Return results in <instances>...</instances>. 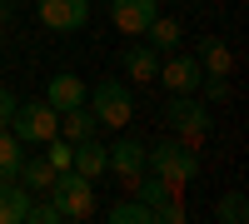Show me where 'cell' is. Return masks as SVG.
Returning a JSON list of instances; mask_svg holds the SVG:
<instances>
[{"mask_svg": "<svg viewBox=\"0 0 249 224\" xmlns=\"http://www.w3.org/2000/svg\"><path fill=\"white\" fill-rule=\"evenodd\" d=\"M130 190H135V199H140V205H150V214H155V209H164V205H170V199H179V190H184V185H175V179H160V174H150V170H144Z\"/></svg>", "mask_w": 249, "mask_h": 224, "instance_id": "10", "label": "cell"}, {"mask_svg": "<svg viewBox=\"0 0 249 224\" xmlns=\"http://www.w3.org/2000/svg\"><path fill=\"white\" fill-rule=\"evenodd\" d=\"M164 125H170L175 139H184L190 150H199L204 139L214 130V110L204 105L199 95H170V105H164Z\"/></svg>", "mask_w": 249, "mask_h": 224, "instance_id": "2", "label": "cell"}, {"mask_svg": "<svg viewBox=\"0 0 249 224\" xmlns=\"http://www.w3.org/2000/svg\"><path fill=\"white\" fill-rule=\"evenodd\" d=\"M85 105H90V115L105 130H124L130 115H135V95H130V85H120V80H100V85L85 95Z\"/></svg>", "mask_w": 249, "mask_h": 224, "instance_id": "4", "label": "cell"}, {"mask_svg": "<svg viewBox=\"0 0 249 224\" xmlns=\"http://www.w3.org/2000/svg\"><path fill=\"white\" fill-rule=\"evenodd\" d=\"M110 170L124 179V185H135V179L144 174V145H140V139H120V145H110Z\"/></svg>", "mask_w": 249, "mask_h": 224, "instance_id": "12", "label": "cell"}, {"mask_svg": "<svg viewBox=\"0 0 249 224\" xmlns=\"http://www.w3.org/2000/svg\"><path fill=\"white\" fill-rule=\"evenodd\" d=\"M70 170H75V174H85V179H100V174L110 170V150L100 145V135H90V139H80V145H75Z\"/></svg>", "mask_w": 249, "mask_h": 224, "instance_id": "11", "label": "cell"}, {"mask_svg": "<svg viewBox=\"0 0 249 224\" xmlns=\"http://www.w3.org/2000/svg\"><path fill=\"white\" fill-rule=\"evenodd\" d=\"M155 80L170 95H195L199 80H204V65H199L195 55H184V50H170V60H160V75Z\"/></svg>", "mask_w": 249, "mask_h": 224, "instance_id": "6", "label": "cell"}, {"mask_svg": "<svg viewBox=\"0 0 249 224\" xmlns=\"http://www.w3.org/2000/svg\"><path fill=\"white\" fill-rule=\"evenodd\" d=\"M105 219H110V224H155L150 205H140V199H120V205H115Z\"/></svg>", "mask_w": 249, "mask_h": 224, "instance_id": "20", "label": "cell"}, {"mask_svg": "<svg viewBox=\"0 0 249 224\" xmlns=\"http://www.w3.org/2000/svg\"><path fill=\"white\" fill-rule=\"evenodd\" d=\"M15 179H20V185H25L30 194H45V190H50V179H55V165H50L45 155H35V159H20Z\"/></svg>", "mask_w": 249, "mask_h": 224, "instance_id": "18", "label": "cell"}, {"mask_svg": "<svg viewBox=\"0 0 249 224\" xmlns=\"http://www.w3.org/2000/svg\"><path fill=\"white\" fill-rule=\"evenodd\" d=\"M214 219H219V224H249V199H244L239 190L219 194V205H214Z\"/></svg>", "mask_w": 249, "mask_h": 224, "instance_id": "19", "label": "cell"}, {"mask_svg": "<svg viewBox=\"0 0 249 224\" xmlns=\"http://www.w3.org/2000/svg\"><path fill=\"white\" fill-rule=\"evenodd\" d=\"M15 105H20V100H15V95H10L5 85H0V130L10 125V115H15Z\"/></svg>", "mask_w": 249, "mask_h": 224, "instance_id": "24", "label": "cell"}, {"mask_svg": "<svg viewBox=\"0 0 249 224\" xmlns=\"http://www.w3.org/2000/svg\"><path fill=\"white\" fill-rule=\"evenodd\" d=\"M155 15H160V0H110V20H115V30L135 35V40L150 30Z\"/></svg>", "mask_w": 249, "mask_h": 224, "instance_id": "8", "label": "cell"}, {"mask_svg": "<svg viewBox=\"0 0 249 224\" xmlns=\"http://www.w3.org/2000/svg\"><path fill=\"white\" fill-rule=\"evenodd\" d=\"M195 60L204 65V75H230V70H234V55H230V45H224L219 35H199Z\"/></svg>", "mask_w": 249, "mask_h": 224, "instance_id": "14", "label": "cell"}, {"mask_svg": "<svg viewBox=\"0 0 249 224\" xmlns=\"http://www.w3.org/2000/svg\"><path fill=\"white\" fill-rule=\"evenodd\" d=\"M144 170L160 179H175V185H190L199 174V150H190L184 139H160V145H144Z\"/></svg>", "mask_w": 249, "mask_h": 224, "instance_id": "3", "label": "cell"}, {"mask_svg": "<svg viewBox=\"0 0 249 224\" xmlns=\"http://www.w3.org/2000/svg\"><path fill=\"white\" fill-rule=\"evenodd\" d=\"M20 139L10 135V130H0V179H15V170H20Z\"/></svg>", "mask_w": 249, "mask_h": 224, "instance_id": "21", "label": "cell"}, {"mask_svg": "<svg viewBox=\"0 0 249 224\" xmlns=\"http://www.w3.org/2000/svg\"><path fill=\"white\" fill-rule=\"evenodd\" d=\"M195 95H204V105H224L230 100V75H204Z\"/></svg>", "mask_w": 249, "mask_h": 224, "instance_id": "22", "label": "cell"}, {"mask_svg": "<svg viewBox=\"0 0 249 224\" xmlns=\"http://www.w3.org/2000/svg\"><path fill=\"white\" fill-rule=\"evenodd\" d=\"M25 219H35V224H60V209L45 199V205H30V214H25Z\"/></svg>", "mask_w": 249, "mask_h": 224, "instance_id": "23", "label": "cell"}, {"mask_svg": "<svg viewBox=\"0 0 249 224\" xmlns=\"http://www.w3.org/2000/svg\"><path fill=\"white\" fill-rule=\"evenodd\" d=\"M60 139H70V145H80V139L100 135V120L90 115V105H75V110H60Z\"/></svg>", "mask_w": 249, "mask_h": 224, "instance_id": "16", "label": "cell"}, {"mask_svg": "<svg viewBox=\"0 0 249 224\" xmlns=\"http://www.w3.org/2000/svg\"><path fill=\"white\" fill-rule=\"evenodd\" d=\"M45 194H50V205L60 209V224H85V219H95V209H100L95 179L75 174V170H55V179H50Z\"/></svg>", "mask_w": 249, "mask_h": 224, "instance_id": "1", "label": "cell"}, {"mask_svg": "<svg viewBox=\"0 0 249 224\" xmlns=\"http://www.w3.org/2000/svg\"><path fill=\"white\" fill-rule=\"evenodd\" d=\"M5 130L20 139V145H45V139L60 130V110H50L45 100H25V105H15Z\"/></svg>", "mask_w": 249, "mask_h": 224, "instance_id": "5", "label": "cell"}, {"mask_svg": "<svg viewBox=\"0 0 249 224\" xmlns=\"http://www.w3.org/2000/svg\"><path fill=\"white\" fill-rule=\"evenodd\" d=\"M124 75L140 80V85H150V80L160 75V50L150 45V40H140V45L124 50Z\"/></svg>", "mask_w": 249, "mask_h": 224, "instance_id": "15", "label": "cell"}, {"mask_svg": "<svg viewBox=\"0 0 249 224\" xmlns=\"http://www.w3.org/2000/svg\"><path fill=\"white\" fill-rule=\"evenodd\" d=\"M140 40H150V45H155L160 55H170V50H179L184 25H179V20H170V15H155V20H150V30H144Z\"/></svg>", "mask_w": 249, "mask_h": 224, "instance_id": "17", "label": "cell"}, {"mask_svg": "<svg viewBox=\"0 0 249 224\" xmlns=\"http://www.w3.org/2000/svg\"><path fill=\"white\" fill-rule=\"evenodd\" d=\"M30 214V190L20 179H0V224H25Z\"/></svg>", "mask_w": 249, "mask_h": 224, "instance_id": "13", "label": "cell"}, {"mask_svg": "<svg viewBox=\"0 0 249 224\" xmlns=\"http://www.w3.org/2000/svg\"><path fill=\"white\" fill-rule=\"evenodd\" d=\"M45 30H60V35H75L90 25V0H35Z\"/></svg>", "mask_w": 249, "mask_h": 224, "instance_id": "7", "label": "cell"}, {"mask_svg": "<svg viewBox=\"0 0 249 224\" xmlns=\"http://www.w3.org/2000/svg\"><path fill=\"white\" fill-rule=\"evenodd\" d=\"M0 40H5V20H0Z\"/></svg>", "mask_w": 249, "mask_h": 224, "instance_id": "25", "label": "cell"}, {"mask_svg": "<svg viewBox=\"0 0 249 224\" xmlns=\"http://www.w3.org/2000/svg\"><path fill=\"white\" fill-rule=\"evenodd\" d=\"M85 95H90L85 80L70 75V70H60V75H50V85H45V105L50 110H75V105H85Z\"/></svg>", "mask_w": 249, "mask_h": 224, "instance_id": "9", "label": "cell"}]
</instances>
